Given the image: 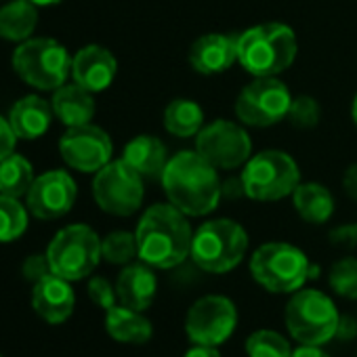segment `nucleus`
<instances>
[{"instance_id":"nucleus-28","label":"nucleus","mask_w":357,"mask_h":357,"mask_svg":"<svg viewBox=\"0 0 357 357\" xmlns=\"http://www.w3.org/2000/svg\"><path fill=\"white\" fill-rule=\"evenodd\" d=\"M244 349L248 357H290L292 355L290 340L284 334L269 330V328H261L248 334Z\"/></svg>"},{"instance_id":"nucleus-14","label":"nucleus","mask_w":357,"mask_h":357,"mask_svg":"<svg viewBox=\"0 0 357 357\" xmlns=\"http://www.w3.org/2000/svg\"><path fill=\"white\" fill-rule=\"evenodd\" d=\"M59 153L70 168L95 174L112 162L114 143L103 128L89 122L82 126H72L63 132L59 139Z\"/></svg>"},{"instance_id":"nucleus-19","label":"nucleus","mask_w":357,"mask_h":357,"mask_svg":"<svg viewBox=\"0 0 357 357\" xmlns=\"http://www.w3.org/2000/svg\"><path fill=\"white\" fill-rule=\"evenodd\" d=\"M118 303L135 311H147L158 294V278L147 263H128L116 278Z\"/></svg>"},{"instance_id":"nucleus-4","label":"nucleus","mask_w":357,"mask_h":357,"mask_svg":"<svg viewBox=\"0 0 357 357\" xmlns=\"http://www.w3.org/2000/svg\"><path fill=\"white\" fill-rule=\"evenodd\" d=\"M250 275L267 292L294 294L307 280L317 275V267L298 246L288 242H267L252 252Z\"/></svg>"},{"instance_id":"nucleus-27","label":"nucleus","mask_w":357,"mask_h":357,"mask_svg":"<svg viewBox=\"0 0 357 357\" xmlns=\"http://www.w3.org/2000/svg\"><path fill=\"white\" fill-rule=\"evenodd\" d=\"M34 178L36 176L32 162L20 153H11L0 162V194L3 196H11L17 200L28 196Z\"/></svg>"},{"instance_id":"nucleus-25","label":"nucleus","mask_w":357,"mask_h":357,"mask_svg":"<svg viewBox=\"0 0 357 357\" xmlns=\"http://www.w3.org/2000/svg\"><path fill=\"white\" fill-rule=\"evenodd\" d=\"M38 26V9L30 0H11L0 7V38L9 43H26Z\"/></svg>"},{"instance_id":"nucleus-26","label":"nucleus","mask_w":357,"mask_h":357,"mask_svg":"<svg viewBox=\"0 0 357 357\" xmlns=\"http://www.w3.org/2000/svg\"><path fill=\"white\" fill-rule=\"evenodd\" d=\"M162 122L166 132H170L172 137L190 139L204 128V109L194 99H185V97L172 99L164 107Z\"/></svg>"},{"instance_id":"nucleus-40","label":"nucleus","mask_w":357,"mask_h":357,"mask_svg":"<svg viewBox=\"0 0 357 357\" xmlns=\"http://www.w3.org/2000/svg\"><path fill=\"white\" fill-rule=\"evenodd\" d=\"M183 357H223L221 351L217 347H211V344H194L190 347Z\"/></svg>"},{"instance_id":"nucleus-21","label":"nucleus","mask_w":357,"mask_h":357,"mask_svg":"<svg viewBox=\"0 0 357 357\" xmlns=\"http://www.w3.org/2000/svg\"><path fill=\"white\" fill-rule=\"evenodd\" d=\"M122 160L130 164L143 178L160 181L170 158H168L166 145L158 137L139 135L124 145Z\"/></svg>"},{"instance_id":"nucleus-42","label":"nucleus","mask_w":357,"mask_h":357,"mask_svg":"<svg viewBox=\"0 0 357 357\" xmlns=\"http://www.w3.org/2000/svg\"><path fill=\"white\" fill-rule=\"evenodd\" d=\"M30 3H34L36 7H55V5L63 3V0H30Z\"/></svg>"},{"instance_id":"nucleus-10","label":"nucleus","mask_w":357,"mask_h":357,"mask_svg":"<svg viewBox=\"0 0 357 357\" xmlns=\"http://www.w3.org/2000/svg\"><path fill=\"white\" fill-rule=\"evenodd\" d=\"M145 178L122 158L107 162L93 178V198L97 206L114 217L135 215L145 198Z\"/></svg>"},{"instance_id":"nucleus-9","label":"nucleus","mask_w":357,"mask_h":357,"mask_svg":"<svg viewBox=\"0 0 357 357\" xmlns=\"http://www.w3.org/2000/svg\"><path fill=\"white\" fill-rule=\"evenodd\" d=\"M47 259L51 271L68 282H78L89 278L99 265L101 238L89 225L76 223L68 225L55 234L47 248Z\"/></svg>"},{"instance_id":"nucleus-39","label":"nucleus","mask_w":357,"mask_h":357,"mask_svg":"<svg viewBox=\"0 0 357 357\" xmlns=\"http://www.w3.org/2000/svg\"><path fill=\"white\" fill-rule=\"evenodd\" d=\"M221 196L223 198H242V196L246 198L242 176L240 178H227V181H221Z\"/></svg>"},{"instance_id":"nucleus-31","label":"nucleus","mask_w":357,"mask_h":357,"mask_svg":"<svg viewBox=\"0 0 357 357\" xmlns=\"http://www.w3.org/2000/svg\"><path fill=\"white\" fill-rule=\"evenodd\" d=\"M328 284L334 290V294L347 301H357V259L355 257L338 259L330 267Z\"/></svg>"},{"instance_id":"nucleus-20","label":"nucleus","mask_w":357,"mask_h":357,"mask_svg":"<svg viewBox=\"0 0 357 357\" xmlns=\"http://www.w3.org/2000/svg\"><path fill=\"white\" fill-rule=\"evenodd\" d=\"M53 105L51 101L38 97V95H26L22 97L9 112V122L17 135V139L34 141L40 139L51 122H53Z\"/></svg>"},{"instance_id":"nucleus-32","label":"nucleus","mask_w":357,"mask_h":357,"mask_svg":"<svg viewBox=\"0 0 357 357\" xmlns=\"http://www.w3.org/2000/svg\"><path fill=\"white\" fill-rule=\"evenodd\" d=\"M288 120L294 128H301V130L315 128L321 120V107H319L317 99H313L309 95L294 97L290 112H288Z\"/></svg>"},{"instance_id":"nucleus-2","label":"nucleus","mask_w":357,"mask_h":357,"mask_svg":"<svg viewBox=\"0 0 357 357\" xmlns=\"http://www.w3.org/2000/svg\"><path fill=\"white\" fill-rule=\"evenodd\" d=\"M139 261L153 269L178 267L192 255L194 229L178 208L168 204L149 206L137 225Z\"/></svg>"},{"instance_id":"nucleus-15","label":"nucleus","mask_w":357,"mask_h":357,"mask_svg":"<svg viewBox=\"0 0 357 357\" xmlns=\"http://www.w3.org/2000/svg\"><path fill=\"white\" fill-rule=\"evenodd\" d=\"M78 188L66 170H49L34 178L28 192V211L40 221L66 217L76 204Z\"/></svg>"},{"instance_id":"nucleus-38","label":"nucleus","mask_w":357,"mask_h":357,"mask_svg":"<svg viewBox=\"0 0 357 357\" xmlns=\"http://www.w3.org/2000/svg\"><path fill=\"white\" fill-rule=\"evenodd\" d=\"M342 190L351 200H357V162L351 164L342 174Z\"/></svg>"},{"instance_id":"nucleus-44","label":"nucleus","mask_w":357,"mask_h":357,"mask_svg":"<svg viewBox=\"0 0 357 357\" xmlns=\"http://www.w3.org/2000/svg\"><path fill=\"white\" fill-rule=\"evenodd\" d=\"M0 357H3V355H0Z\"/></svg>"},{"instance_id":"nucleus-16","label":"nucleus","mask_w":357,"mask_h":357,"mask_svg":"<svg viewBox=\"0 0 357 357\" xmlns=\"http://www.w3.org/2000/svg\"><path fill=\"white\" fill-rule=\"evenodd\" d=\"M238 40L240 34L211 32L200 36L188 53L190 66L204 76H215L227 72L238 61Z\"/></svg>"},{"instance_id":"nucleus-22","label":"nucleus","mask_w":357,"mask_h":357,"mask_svg":"<svg viewBox=\"0 0 357 357\" xmlns=\"http://www.w3.org/2000/svg\"><path fill=\"white\" fill-rule=\"evenodd\" d=\"M95 93L86 91L84 86L72 82V84H63L57 91H53V112L55 116L68 126H82L89 124L95 116Z\"/></svg>"},{"instance_id":"nucleus-41","label":"nucleus","mask_w":357,"mask_h":357,"mask_svg":"<svg viewBox=\"0 0 357 357\" xmlns=\"http://www.w3.org/2000/svg\"><path fill=\"white\" fill-rule=\"evenodd\" d=\"M290 357H330L321 347L315 344H298L296 349H292Z\"/></svg>"},{"instance_id":"nucleus-5","label":"nucleus","mask_w":357,"mask_h":357,"mask_svg":"<svg viewBox=\"0 0 357 357\" xmlns=\"http://www.w3.org/2000/svg\"><path fill=\"white\" fill-rule=\"evenodd\" d=\"M248 252V234L234 219H213L194 231L192 261L206 273H229Z\"/></svg>"},{"instance_id":"nucleus-23","label":"nucleus","mask_w":357,"mask_h":357,"mask_svg":"<svg viewBox=\"0 0 357 357\" xmlns=\"http://www.w3.org/2000/svg\"><path fill=\"white\" fill-rule=\"evenodd\" d=\"M105 330L114 340L126 344H143L153 334V326L143 311L124 305H114L105 311Z\"/></svg>"},{"instance_id":"nucleus-43","label":"nucleus","mask_w":357,"mask_h":357,"mask_svg":"<svg viewBox=\"0 0 357 357\" xmlns=\"http://www.w3.org/2000/svg\"><path fill=\"white\" fill-rule=\"evenodd\" d=\"M351 120H353V124L357 126V93H355V97H353V101H351Z\"/></svg>"},{"instance_id":"nucleus-7","label":"nucleus","mask_w":357,"mask_h":357,"mask_svg":"<svg viewBox=\"0 0 357 357\" xmlns=\"http://www.w3.org/2000/svg\"><path fill=\"white\" fill-rule=\"evenodd\" d=\"M242 183L246 198L257 202H278L294 194L301 183L296 160L282 149H265L244 164Z\"/></svg>"},{"instance_id":"nucleus-6","label":"nucleus","mask_w":357,"mask_h":357,"mask_svg":"<svg viewBox=\"0 0 357 357\" xmlns=\"http://www.w3.org/2000/svg\"><path fill=\"white\" fill-rule=\"evenodd\" d=\"M340 313L334 301L315 288L296 290L284 309V324L288 334L298 344L321 347L336 338Z\"/></svg>"},{"instance_id":"nucleus-13","label":"nucleus","mask_w":357,"mask_h":357,"mask_svg":"<svg viewBox=\"0 0 357 357\" xmlns=\"http://www.w3.org/2000/svg\"><path fill=\"white\" fill-rule=\"evenodd\" d=\"M238 326V307L223 294L198 298L185 315V334L192 344H223Z\"/></svg>"},{"instance_id":"nucleus-8","label":"nucleus","mask_w":357,"mask_h":357,"mask_svg":"<svg viewBox=\"0 0 357 357\" xmlns=\"http://www.w3.org/2000/svg\"><path fill=\"white\" fill-rule=\"evenodd\" d=\"M13 68L26 84L53 93L72 76V57L53 38H30L15 49Z\"/></svg>"},{"instance_id":"nucleus-12","label":"nucleus","mask_w":357,"mask_h":357,"mask_svg":"<svg viewBox=\"0 0 357 357\" xmlns=\"http://www.w3.org/2000/svg\"><path fill=\"white\" fill-rule=\"evenodd\" d=\"M196 151L217 170H234L250 160L252 141L242 122L219 118L196 135Z\"/></svg>"},{"instance_id":"nucleus-33","label":"nucleus","mask_w":357,"mask_h":357,"mask_svg":"<svg viewBox=\"0 0 357 357\" xmlns=\"http://www.w3.org/2000/svg\"><path fill=\"white\" fill-rule=\"evenodd\" d=\"M86 290H89V296H91V301L97 305V307H101V309H112L114 305H118V294H116V286H112L105 278H101V275H95V278H91L89 280V286H86Z\"/></svg>"},{"instance_id":"nucleus-1","label":"nucleus","mask_w":357,"mask_h":357,"mask_svg":"<svg viewBox=\"0 0 357 357\" xmlns=\"http://www.w3.org/2000/svg\"><path fill=\"white\" fill-rule=\"evenodd\" d=\"M168 202L188 217H204L221 202L219 170L196 149L174 153L160 178Z\"/></svg>"},{"instance_id":"nucleus-3","label":"nucleus","mask_w":357,"mask_h":357,"mask_svg":"<svg viewBox=\"0 0 357 357\" xmlns=\"http://www.w3.org/2000/svg\"><path fill=\"white\" fill-rule=\"evenodd\" d=\"M298 43L290 26L280 22L259 24L240 34L238 63L255 78L280 76L296 59Z\"/></svg>"},{"instance_id":"nucleus-35","label":"nucleus","mask_w":357,"mask_h":357,"mask_svg":"<svg viewBox=\"0 0 357 357\" xmlns=\"http://www.w3.org/2000/svg\"><path fill=\"white\" fill-rule=\"evenodd\" d=\"M22 273H24V278H26L28 282L36 284V282H40L45 275H49V273H53V271H51V265H49L47 255H32V257H28V259L24 261Z\"/></svg>"},{"instance_id":"nucleus-30","label":"nucleus","mask_w":357,"mask_h":357,"mask_svg":"<svg viewBox=\"0 0 357 357\" xmlns=\"http://www.w3.org/2000/svg\"><path fill=\"white\" fill-rule=\"evenodd\" d=\"M101 257L112 265H128L139 257L137 236L124 229L112 231L101 240Z\"/></svg>"},{"instance_id":"nucleus-24","label":"nucleus","mask_w":357,"mask_h":357,"mask_svg":"<svg viewBox=\"0 0 357 357\" xmlns=\"http://www.w3.org/2000/svg\"><path fill=\"white\" fill-rule=\"evenodd\" d=\"M292 202H294L298 217L311 225L328 223L336 208L332 192L317 181H305V183L301 181L292 194Z\"/></svg>"},{"instance_id":"nucleus-11","label":"nucleus","mask_w":357,"mask_h":357,"mask_svg":"<svg viewBox=\"0 0 357 357\" xmlns=\"http://www.w3.org/2000/svg\"><path fill=\"white\" fill-rule=\"evenodd\" d=\"M292 99L288 86L278 76H263L240 91L234 112L244 126L269 128L288 118Z\"/></svg>"},{"instance_id":"nucleus-18","label":"nucleus","mask_w":357,"mask_h":357,"mask_svg":"<svg viewBox=\"0 0 357 357\" xmlns=\"http://www.w3.org/2000/svg\"><path fill=\"white\" fill-rule=\"evenodd\" d=\"M32 307L40 319L49 324H63L72 317L76 307V294L72 282L49 273L40 282L34 284L32 290Z\"/></svg>"},{"instance_id":"nucleus-29","label":"nucleus","mask_w":357,"mask_h":357,"mask_svg":"<svg viewBox=\"0 0 357 357\" xmlns=\"http://www.w3.org/2000/svg\"><path fill=\"white\" fill-rule=\"evenodd\" d=\"M28 229V208L11 196L0 194V242H15Z\"/></svg>"},{"instance_id":"nucleus-37","label":"nucleus","mask_w":357,"mask_h":357,"mask_svg":"<svg viewBox=\"0 0 357 357\" xmlns=\"http://www.w3.org/2000/svg\"><path fill=\"white\" fill-rule=\"evenodd\" d=\"M357 336V319L353 315H340L338 328H336V338L342 342H349Z\"/></svg>"},{"instance_id":"nucleus-17","label":"nucleus","mask_w":357,"mask_h":357,"mask_svg":"<svg viewBox=\"0 0 357 357\" xmlns=\"http://www.w3.org/2000/svg\"><path fill=\"white\" fill-rule=\"evenodd\" d=\"M118 74V61L105 47L86 45L72 57V78L91 93H101L112 86Z\"/></svg>"},{"instance_id":"nucleus-34","label":"nucleus","mask_w":357,"mask_h":357,"mask_svg":"<svg viewBox=\"0 0 357 357\" xmlns=\"http://www.w3.org/2000/svg\"><path fill=\"white\" fill-rule=\"evenodd\" d=\"M328 242H330L334 248H342V250H353V248H357V223H342V225H336L334 229H330Z\"/></svg>"},{"instance_id":"nucleus-36","label":"nucleus","mask_w":357,"mask_h":357,"mask_svg":"<svg viewBox=\"0 0 357 357\" xmlns=\"http://www.w3.org/2000/svg\"><path fill=\"white\" fill-rule=\"evenodd\" d=\"M15 143H17V135H15L9 118L0 116V162H3L5 158H9L13 153Z\"/></svg>"}]
</instances>
